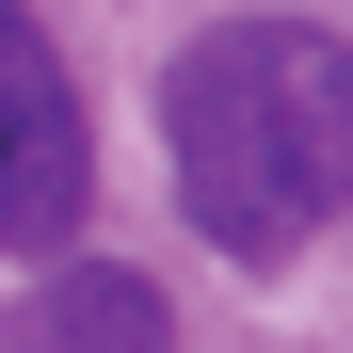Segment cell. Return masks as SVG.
I'll return each instance as SVG.
<instances>
[{
    "label": "cell",
    "instance_id": "2",
    "mask_svg": "<svg viewBox=\"0 0 353 353\" xmlns=\"http://www.w3.org/2000/svg\"><path fill=\"white\" fill-rule=\"evenodd\" d=\"M81 193H97V129L65 97V48L32 0H0V257H65Z\"/></svg>",
    "mask_w": 353,
    "mask_h": 353
},
{
    "label": "cell",
    "instance_id": "3",
    "mask_svg": "<svg viewBox=\"0 0 353 353\" xmlns=\"http://www.w3.org/2000/svg\"><path fill=\"white\" fill-rule=\"evenodd\" d=\"M17 353H176V305H161L129 257H65V273L32 289Z\"/></svg>",
    "mask_w": 353,
    "mask_h": 353
},
{
    "label": "cell",
    "instance_id": "1",
    "mask_svg": "<svg viewBox=\"0 0 353 353\" xmlns=\"http://www.w3.org/2000/svg\"><path fill=\"white\" fill-rule=\"evenodd\" d=\"M161 161L176 209L225 257H289L353 209V48L305 17H225L161 65Z\"/></svg>",
    "mask_w": 353,
    "mask_h": 353
}]
</instances>
